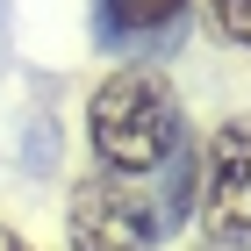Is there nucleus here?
<instances>
[{
  "mask_svg": "<svg viewBox=\"0 0 251 251\" xmlns=\"http://www.w3.org/2000/svg\"><path fill=\"white\" fill-rule=\"evenodd\" d=\"M187 144L179 94L158 65H115L86 94V151L115 179H158Z\"/></svg>",
  "mask_w": 251,
  "mask_h": 251,
  "instance_id": "obj_1",
  "label": "nucleus"
},
{
  "mask_svg": "<svg viewBox=\"0 0 251 251\" xmlns=\"http://www.w3.org/2000/svg\"><path fill=\"white\" fill-rule=\"evenodd\" d=\"M173 237V208L144 194V179L86 173L65 194V244L72 251H158Z\"/></svg>",
  "mask_w": 251,
  "mask_h": 251,
  "instance_id": "obj_2",
  "label": "nucleus"
},
{
  "mask_svg": "<svg viewBox=\"0 0 251 251\" xmlns=\"http://www.w3.org/2000/svg\"><path fill=\"white\" fill-rule=\"evenodd\" d=\"M194 215L215 251H251V115H223L201 144V179H194Z\"/></svg>",
  "mask_w": 251,
  "mask_h": 251,
  "instance_id": "obj_3",
  "label": "nucleus"
},
{
  "mask_svg": "<svg viewBox=\"0 0 251 251\" xmlns=\"http://www.w3.org/2000/svg\"><path fill=\"white\" fill-rule=\"evenodd\" d=\"M194 0H94V22L108 43H129V50H144V43H173L179 29H187Z\"/></svg>",
  "mask_w": 251,
  "mask_h": 251,
  "instance_id": "obj_4",
  "label": "nucleus"
},
{
  "mask_svg": "<svg viewBox=\"0 0 251 251\" xmlns=\"http://www.w3.org/2000/svg\"><path fill=\"white\" fill-rule=\"evenodd\" d=\"M194 7L208 15V29L230 43V50H251V0H194Z\"/></svg>",
  "mask_w": 251,
  "mask_h": 251,
  "instance_id": "obj_5",
  "label": "nucleus"
},
{
  "mask_svg": "<svg viewBox=\"0 0 251 251\" xmlns=\"http://www.w3.org/2000/svg\"><path fill=\"white\" fill-rule=\"evenodd\" d=\"M0 251H36V244H29L22 230H7V223H0Z\"/></svg>",
  "mask_w": 251,
  "mask_h": 251,
  "instance_id": "obj_6",
  "label": "nucleus"
}]
</instances>
